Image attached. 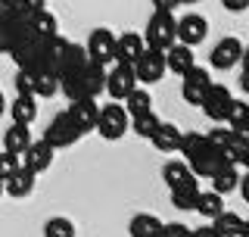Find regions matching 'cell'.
<instances>
[{
	"label": "cell",
	"instance_id": "cell-1",
	"mask_svg": "<svg viewBox=\"0 0 249 237\" xmlns=\"http://www.w3.org/2000/svg\"><path fill=\"white\" fill-rule=\"evenodd\" d=\"M103 81H106V66L88 59V62H81L78 69H72V72H66L59 78V91L66 94L69 100L97 97V94L103 91Z\"/></svg>",
	"mask_w": 249,
	"mask_h": 237
},
{
	"label": "cell",
	"instance_id": "cell-2",
	"mask_svg": "<svg viewBox=\"0 0 249 237\" xmlns=\"http://www.w3.org/2000/svg\"><path fill=\"white\" fill-rule=\"evenodd\" d=\"M175 13L171 10H156L146 22V35H143V44L146 47H156V50H165V47L175 44Z\"/></svg>",
	"mask_w": 249,
	"mask_h": 237
},
{
	"label": "cell",
	"instance_id": "cell-3",
	"mask_svg": "<svg viewBox=\"0 0 249 237\" xmlns=\"http://www.w3.org/2000/svg\"><path fill=\"white\" fill-rule=\"evenodd\" d=\"M128 125H131V116L124 113V106L106 103V106H100V113H97L93 131H100V138H106V140H119V138H124Z\"/></svg>",
	"mask_w": 249,
	"mask_h": 237
},
{
	"label": "cell",
	"instance_id": "cell-4",
	"mask_svg": "<svg viewBox=\"0 0 249 237\" xmlns=\"http://www.w3.org/2000/svg\"><path fill=\"white\" fill-rule=\"evenodd\" d=\"M165 50H156V47H143V53L134 59V75L140 84H156L165 75Z\"/></svg>",
	"mask_w": 249,
	"mask_h": 237
},
{
	"label": "cell",
	"instance_id": "cell-5",
	"mask_svg": "<svg viewBox=\"0 0 249 237\" xmlns=\"http://www.w3.org/2000/svg\"><path fill=\"white\" fill-rule=\"evenodd\" d=\"M44 44H47L44 38L28 35V38H22V41H16L10 47V57L19 69H41L44 66Z\"/></svg>",
	"mask_w": 249,
	"mask_h": 237
},
{
	"label": "cell",
	"instance_id": "cell-6",
	"mask_svg": "<svg viewBox=\"0 0 249 237\" xmlns=\"http://www.w3.org/2000/svg\"><path fill=\"white\" fill-rule=\"evenodd\" d=\"M243 57H246V47H243L240 38H221V41L212 47V53H209V62H212V69L228 72V69L240 66Z\"/></svg>",
	"mask_w": 249,
	"mask_h": 237
},
{
	"label": "cell",
	"instance_id": "cell-7",
	"mask_svg": "<svg viewBox=\"0 0 249 237\" xmlns=\"http://www.w3.org/2000/svg\"><path fill=\"white\" fill-rule=\"evenodd\" d=\"M206 35H209V19L199 16V13H187V16H181V19L175 22V41H181L187 47L202 44Z\"/></svg>",
	"mask_w": 249,
	"mask_h": 237
},
{
	"label": "cell",
	"instance_id": "cell-8",
	"mask_svg": "<svg viewBox=\"0 0 249 237\" xmlns=\"http://www.w3.org/2000/svg\"><path fill=\"white\" fill-rule=\"evenodd\" d=\"M78 138H81V131L75 128V122L69 118V113L53 116V122L47 125V131H44V140H47V144H50L53 150H66V147H72Z\"/></svg>",
	"mask_w": 249,
	"mask_h": 237
},
{
	"label": "cell",
	"instance_id": "cell-9",
	"mask_svg": "<svg viewBox=\"0 0 249 237\" xmlns=\"http://www.w3.org/2000/svg\"><path fill=\"white\" fill-rule=\"evenodd\" d=\"M137 75H134V66L128 62H115L112 72H106V81H103V91L109 94L112 100H122L131 88H137Z\"/></svg>",
	"mask_w": 249,
	"mask_h": 237
},
{
	"label": "cell",
	"instance_id": "cell-10",
	"mask_svg": "<svg viewBox=\"0 0 249 237\" xmlns=\"http://www.w3.org/2000/svg\"><path fill=\"white\" fill-rule=\"evenodd\" d=\"M84 53H88V59L100 62V66H109L115 53V35L109 28H93L88 44H84Z\"/></svg>",
	"mask_w": 249,
	"mask_h": 237
},
{
	"label": "cell",
	"instance_id": "cell-11",
	"mask_svg": "<svg viewBox=\"0 0 249 237\" xmlns=\"http://www.w3.org/2000/svg\"><path fill=\"white\" fill-rule=\"evenodd\" d=\"M181 78H184V81H181V97H184L190 106H199L202 94H206L209 81H212L209 69H202V66H196V62H193V66L187 69V72H184Z\"/></svg>",
	"mask_w": 249,
	"mask_h": 237
},
{
	"label": "cell",
	"instance_id": "cell-12",
	"mask_svg": "<svg viewBox=\"0 0 249 237\" xmlns=\"http://www.w3.org/2000/svg\"><path fill=\"white\" fill-rule=\"evenodd\" d=\"M231 97H233V94L228 91V84L209 81V88H206V94H202V100H199V106H202V113L212 118V122H224V109H228Z\"/></svg>",
	"mask_w": 249,
	"mask_h": 237
},
{
	"label": "cell",
	"instance_id": "cell-13",
	"mask_svg": "<svg viewBox=\"0 0 249 237\" xmlns=\"http://www.w3.org/2000/svg\"><path fill=\"white\" fill-rule=\"evenodd\" d=\"M69 118L75 122V128L81 131V134H88L93 131V125H97V113H100V106H97V97H81V100H69Z\"/></svg>",
	"mask_w": 249,
	"mask_h": 237
},
{
	"label": "cell",
	"instance_id": "cell-14",
	"mask_svg": "<svg viewBox=\"0 0 249 237\" xmlns=\"http://www.w3.org/2000/svg\"><path fill=\"white\" fill-rule=\"evenodd\" d=\"M221 156H224V162H233L237 169H246L249 165V131L231 128L228 140L221 144Z\"/></svg>",
	"mask_w": 249,
	"mask_h": 237
},
{
	"label": "cell",
	"instance_id": "cell-15",
	"mask_svg": "<svg viewBox=\"0 0 249 237\" xmlns=\"http://www.w3.org/2000/svg\"><path fill=\"white\" fill-rule=\"evenodd\" d=\"M19 159H22V165L25 169H31L35 175H41V172H47L53 165V147L47 144V140L41 138V140H31V144L19 153Z\"/></svg>",
	"mask_w": 249,
	"mask_h": 237
},
{
	"label": "cell",
	"instance_id": "cell-16",
	"mask_svg": "<svg viewBox=\"0 0 249 237\" xmlns=\"http://www.w3.org/2000/svg\"><path fill=\"white\" fill-rule=\"evenodd\" d=\"M143 35H134V31H124V35L115 38V53H112V62H128L134 66V59L143 53Z\"/></svg>",
	"mask_w": 249,
	"mask_h": 237
},
{
	"label": "cell",
	"instance_id": "cell-17",
	"mask_svg": "<svg viewBox=\"0 0 249 237\" xmlns=\"http://www.w3.org/2000/svg\"><path fill=\"white\" fill-rule=\"evenodd\" d=\"M221 162H224L221 150L212 147V144H206L196 156H190V159H187V165H190V172H193L196 178H209V175H212V172H215Z\"/></svg>",
	"mask_w": 249,
	"mask_h": 237
},
{
	"label": "cell",
	"instance_id": "cell-18",
	"mask_svg": "<svg viewBox=\"0 0 249 237\" xmlns=\"http://www.w3.org/2000/svg\"><path fill=\"white\" fill-rule=\"evenodd\" d=\"M162 181L171 187H199L196 184V175L190 172V165H187V159H171L162 165Z\"/></svg>",
	"mask_w": 249,
	"mask_h": 237
},
{
	"label": "cell",
	"instance_id": "cell-19",
	"mask_svg": "<svg viewBox=\"0 0 249 237\" xmlns=\"http://www.w3.org/2000/svg\"><path fill=\"white\" fill-rule=\"evenodd\" d=\"M212 234L215 237H243V234H249V225H246V218L237 216V212L221 209L212 218Z\"/></svg>",
	"mask_w": 249,
	"mask_h": 237
},
{
	"label": "cell",
	"instance_id": "cell-20",
	"mask_svg": "<svg viewBox=\"0 0 249 237\" xmlns=\"http://www.w3.org/2000/svg\"><path fill=\"white\" fill-rule=\"evenodd\" d=\"M35 181H37V175L19 162V169H16L13 175L3 181V194H10V197H16V200H22V197H28L31 191H35Z\"/></svg>",
	"mask_w": 249,
	"mask_h": 237
},
{
	"label": "cell",
	"instance_id": "cell-21",
	"mask_svg": "<svg viewBox=\"0 0 249 237\" xmlns=\"http://www.w3.org/2000/svg\"><path fill=\"white\" fill-rule=\"evenodd\" d=\"M181 128L171 122H159L156 125V131L150 134V144L156 150H162V153H178V147H181Z\"/></svg>",
	"mask_w": 249,
	"mask_h": 237
},
{
	"label": "cell",
	"instance_id": "cell-22",
	"mask_svg": "<svg viewBox=\"0 0 249 237\" xmlns=\"http://www.w3.org/2000/svg\"><path fill=\"white\" fill-rule=\"evenodd\" d=\"M193 62H196V57H193V47H187L181 41H175L171 47H165V69H168V72L184 75Z\"/></svg>",
	"mask_w": 249,
	"mask_h": 237
},
{
	"label": "cell",
	"instance_id": "cell-23",
	"mask_svg": "<svg viewBox=\"0 0 249 237\" xmlns=\"http://www.w3.org/2000/svg\"><path fill=\"white\" fill-rule=\"evenodd\" d=\"M28 31L35 38H44V41H47V38L59 35V19L50 10H44V6H41V10L28 13Z\"/></svg>",
	"mask_w": 249,
	"mask_h": 237
},
{
	"label": "cell",
	"instance_id": "cell-24",
	"mask_svg": "<svg viewBox=\"0 0 249 237\" xmlns=\"http://www.w3.org/2000/svg\"><path fill=\"white\" fill-rule=\"evenodd\" d=\"M209 178H212V191H218L221 197H228V194L237 191V184H240V169L233 162H221Z\"/></svg>",
	"mask_w": 249,
	"mask_h": 237
},
{
	"label": "cell",
	"instance_id": "cell-25",
	"mask_svg": "<svg viewBox=\"0 0 249 237\" xmlns=\"http://www.w3.org/2000/svg\"><path fill=\"white\" fill-rule=\"evenodd\" d=\"M10 116H13V122H22V125H31L37 118V97L35 94H19V97L13 100L10 106Z\"/></svg>",
	"mask_w": 249,
	"mask_h": 237
},
{
	"label": "cell",
	"instance_id": "cell-26",
	"mask_svg": "<svg viewBox=\"0 0 249 237\" xmlns=\"http://www.w3.org/2000/svg\"><path fill=\"white\" fill-rule=\"evenodd\" d=\"M224 125H228V128H237V131H249V103L246 100L231 97L228 109H224Z\"/></svg>",
	"mask_w": 249,
	"mask_h": 237
},
{
	"label": "cell",
	"instance_id": "cell-27",
	"mask_svg": "<svg viewBox=\"0 0 249 237\" xmlns=\"http://www.w3.org/2000/svg\"><path fill=\"white\" fill-rule=\"evenodd\" d=\"M193 209H196L199 216H206V218H215L218 212L224 209V197L218 191H196V197H193Z\"/></svg>",
	"mask_w": 249,
	"mask_h": 237
},
{
	"label": "cell",
	"instance_id": "cell-28",
	"mask_svg": "<svg viewBox=\"0 0 249 237\" xmlns=\"http://www.w3.org/2000/svg\"><path fill=\"white\" fill-rule=\"evenodd\" d=\"M122 100H124V113H128V116H143V113H150V109H153L150 91L140 88V84H137V88H131Z\"/></svg>",
	"mask_w": 249,
	"mask_h": 237
},
{
	"label": "cell",
	"instance_id": "cell-29",
	"mask_svg": "<svg viewBox=\"0 0 249 237\" xmlns=\"http://www.w3.org/2000/svg\"><path fill=\"white\" fill-rule=\"evenodd\" d=\"M31 144V131H28V125H22V122H13L10 128L3 131V150H10V153H22Z\"/></svg>",
	"mask_w": 249,
	"mask_h": 237
},
{
	"label": "cell",
	"instance_id": "cell-30",
	"mask_svg": "<svg viewBox=\"0 0 249 237\" xmlns=\"http://www.w3.org/2000/svg\"><path fill=\"white\" fill-rule=\"evenodd\" d=\"M159 231H162V218L150 216V212H140V216H134L131 225H128L131 237H159Z\"/></svg>",
	"mask_w": 249,
	"mask_h": 237
},
{
	"label": "cell",
	"instance_id": "cell-31",
	"mask_svg": "<svg viewBox=\"0 0 249 237\" xmlns=\"http://www.w3.org/2000/svg\"><path fill=\"white\" fill-rule=\"evenodd\" d=\"M59 91V75L53 72V69H47V66H41V69H35V97H53V94Z\"/></svg>",
	"mask_w": 249,
	"mask_h": 237
},
{
	"label": "cell",
	"instance_id": "cell-32",
	"mask_svg": "<svg viewBox=\"0 0 249 237\" xmlns=\"http://www.w3.org/2000/svg\"><path fill=\"white\" fill-rule=\"evenodd\" d=\"M159 122H162V118H159V116H156L153 109H150V113H143V116H131V125H128V131H134L137 138L150 140V134L156 131V125H159Z\"/></svg>",
	"mask_w": 249,
	"mask_h": 237
},
{
	"label": "cell",
	"instance_id": "cell-33",
	"mask_svg": "<svg viewBox=\"0 0 249 237\" xmlns=\"http://www.w3.org/2000/svg\"><path fill=\"white\" fill-rule=\"evenodd\" d=\"M202 147H206V134H199V131H184V134H181V147H178V153H181L184 159H190V156H196Z\"/></svg>",
	"mask_w": 249,
	"mask_h": 237
},
{
	"label": "cell",
	"instance_id": "cell-34",
	"mask_svg": "<svg viewBox=\"0 0 249 237\" xmlns=\"http://www.w3.org/2000/svg\"><path fill=\"white\" fill-rule=\"evenodd\" d=\"M44 237H75V225L69 222V218H47V225H44Z\"/></svg>",
	"mask_w": 249,
	"mask_h": 237
},
{
	"label": "cell",
	"instance_id": "cell-35",
	"mask_svg": "<svg viewBox=\"0 0 249 237\" xmlns=\"http://www.w3.org/2000/svg\"><path fill=\"white\" fill-rule=\"evenodd\" d=\"M199 187H171V206L178 209H193V197H196Z\"/></svg>",
	"mask_w": 249,
	"mask_h": 237
},
{
	"label": "cell",
	"instance_id": "cell-36",
	"mask_svg": "<svg viewBox=\"0 0 249 237\" xmlns=\"http://www.w3.org/2000/svg\"><path fill=\"white\" fill-rule=\"evenodd\" d=\"M19 153H10V150H0V181H6L13 175L16 169H19Z\"/></svg>",
	"mask_w": 249,
	"mask_h": 237
},
{
	"label": "cell",
	"instance_id": "cell-37",
	"mask_svg": "<svg viewBox=\"0 0 249 237\" xmlns=\"http://www.w3.org/2000/svg\"><path fill=\"white\" fill-rule=\"evenodd\" d=\"M13 84H16L19 94H35V69H19Z\"/></svg>",
	"mask_w": 249,
	"mask_h": 237
},
{
	"label": "cell",
	"instance_id": "cell-38",
	"mask_svg": "<svg viewBox=\"0 0 249 237\" xmlns=\"http://www.w3.org/2000/svg\"><path fill=\"white\" fill-rule=\"evenodd\" d=\"M228 134H231V128H228V125H218V128L206 131V144H212V147H218V150H221V144L228 140Z\"/></svg>",
	"mask_w": 249,
	"mask_h": 237
},
{
	"label": "cell",
	"instance_id": "cell-39",
	"mask_svg": "<svg viewBox=\"0 0 249 237\" xmlns=\"http://www.w3.org/2000/svg\"><path fill=\"white\" fill-rule=\"evenodd\" d=\"M187 234H190V228L184 222H171V225L162 222V231H159V237H187Z\"/></svg>",
	"mask_w": 249,
	"mask_h": 237
},
{
	"label": "cell",
	"instance_id": "cell-40",
	"mask_svg": "<svg viewBox=\"0 0 249 237\" xmlns=\"http://www.w3.org/2000/svg\"><path fill=\"white\" fill-rule=\"evenodd\" d=\"M44 3H47V0H16V6H19V10L25 13V16H28V13H35V10H41Z\"/></svg>",
	"mask_w": 249,
	"mask_h": 237
},
{
	"label": "cell",
	"instance_id": "cell-41",
	"mask_svg": "<svg viewBox=\"0 0 249 237\" xmlns=\"http://www.w3.org/2000/svg\"><path fill=\"white\" fill-rule=\"evenodd\" d=\"M221 6H224V10H231V13H243L246 6H249V0H221Z\"/></svg>",
	"mask_w": 249,
	"mask_h": 237
},
{
	"label": "cell",
	"instance_id": "cell-42",
	"mask_svg": "<svg viewBox=\"0 0 249 237\" xmlns=\"http://www.w3.org/2000/svg\"><path fill=\"white\" fill-rule=\"evenodd\" d=\"M0 53H10V31L3 28V22H0Z\"/></svg>",
	"mask_w": 249,
	"mask_h": 237
},
{
	"label": "cell",
	"instance_id": "cell-43",
	"mask_svg": "<svg viewBox=\"0 0 249 237\" xmlns=\"http://www.w3.org/2000/svg\"><path fill=\"white\" fill-rule=\"evenodd\" d=\"M156 10H175V6H181V0H153Z\"/></svg>",
	"mask_w": 249,
	"mask_h": 237
},
{
	"label": "cell",
	"instance_id": "cell-44",
	"mask_svg": "<svg viewBox=\"0 0 249 237\" xmlns=\"http://www.w3.org/2000/svg\"><path fill=\"white\" fill-rule=\"evenodd\" d=\"M190 234H199V237H215V234H212V225H206V228H196V231H190Z\"/></svg>",
	"mask_w": 249,
	"mask_h": 237
},
{
	"label": "cell",
	"instance_id": "cell-45",
	"mask_svg": "<svg viewBox=\"0 0 249 237\" xmlns=\"http://www.w3.org/2000/svg\"><path fill=\"white\" fill-rule=\"evenodd\" d=\"M10 6H16V0H0V10H10Z\"/></svg>",
	"mask_w": 249,
	"mask_h": 237
},
{
	"label": "cell",
	"instance_id": "cell-46",
	"mask_svg": "<svg viewBox=\"0 0 249 237\" xmlns=\"http://www.w3.org/2000/svg\"><path fill=\"white\" fill-rule=\"evenodd\" d=\"M6 113V97H3V91H0V116Z\"/></svg>",
	"mask_w": 249,
	"mask_h": 237
},
{
	"label": "cell",
	"instance_id": "cell-47",
	"mask_svg": "<svg viewBox=\"0 0 249 237\" xmlns=\"http://www.w3.org/2000/svg\"><path fill=\"white\" fill-rule=\"evenodd\" d=\"M181 3H199V0H181Z\"/></svg>",
	"mask_w": 249,
	"mask_h": 237
},
{
	"label": "cell",
	"instance_id": "cell-48",
	"mask_svg": "<svg viewBox=\"0 0 249 237\" xmlns=\"http://www.w3.org/2000/svg\"><path fill=\"white\" fill-rule=\"evenodd\" d=\"M0 194H3V181H0Z\"/></svg>",
	"mask_w": 249,
	"mask_h": 237
}]
</instances>
